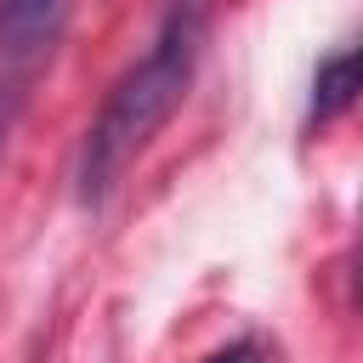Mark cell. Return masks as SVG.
Segmentation results:
<instances>
[{
    "label": "cell",
    "instance_id": "6da1fadb",
    "mask_svg": "<svg viewBox=\"0 0 363 363\" xmlns=\"http://www.w3.org/2000/svg\"><path fill=\"white\" fill-rule=\"evenodd\" d=\"M210 11H216V0H164L153 45L113 79L102 113L85 130V147H79V199L85 204H102L119 187L130 159H142V147L164 130V119L193 91L204 34H210Z\"/></svg>",
    "mask_w": 363,
    "mask_h": 363
},
{
    "label": "cell",
    "instance_id": "7a4b0ae2",
    "mask_svg": "<svg viewBox=\"0 0 363 363\" xmlns=\"http://www.w3.org/2000/svg\"><path fill=\"white\" fill-rule=\"evenodd\" d=\"M74 0H0V57L34 62L57 45Z\"/></svg>",
    "mask_w": 363,
    "mask_h": 363
},
{
    "label": "cell",
    "instance_id": "3957f363",
    "mask_svg": "<svg viewBox=\"0 0 363 363\" xmlns=\"http://www.w3.org/2000/svg\"><path fill=\"white\" fill-rule=\"evenodd\" d=\"M357 96H363V34H352L346 45H335V51L312 68L306 119H312V125H329V119H340Z\"/></svg>",
    "mask_w": 363,
    "mask_h": 363
},
{
    "label": "cell",
    "instance_id": "277c9868",
    "mask_svg": "<svg viewBox=\"0 0 363 363\" xmlns=\"http://www.w3.org/2000/svg\"><path fill=\"white\" fill-rule=\"evenodd\" d=\"M204 363H267V346L244 335V340H233V346H221V352H210Z\"/></svg>",
    "mask_w": 363,
    "mask_h": 363
},
{
    "label": "cell",
    "instance_id": "5b68a950",
    "mask_svg": "<svg viewBox=\"0 0 363 363\" xmlns=\"http://www.w3.org/2000/svg\"><path fill=\"white\" fill-rule=\"evenodd\" d=\"M17 102H23V79H6L0 85V147H6V130L17 119Z\"/></svg>",
    "mask_w": 363,
    "mask_h": 363
},
{
    "label": "cell",
    "instance_id": "8992f818",
    "mask_svg": "<svg viewBox=\"0 0 363 363\" xmlns=\"http://www.w3.org/2000/svg\"><path fill=\"white\" fill-rule=\"evenodd\" d=\"M357 295H363V272H357Z\"/></svg>",
    "mask_w": 363,
    "mask_h": 363
}]
</instances>
